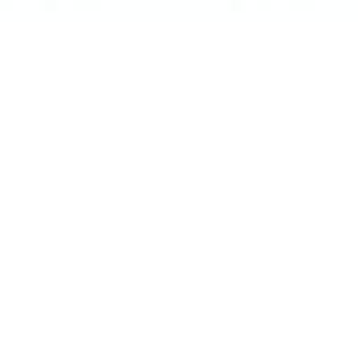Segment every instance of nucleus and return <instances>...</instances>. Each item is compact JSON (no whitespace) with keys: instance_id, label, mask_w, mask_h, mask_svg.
Returning <instances> with one entry per match:
<instances>
[]
</instances>
